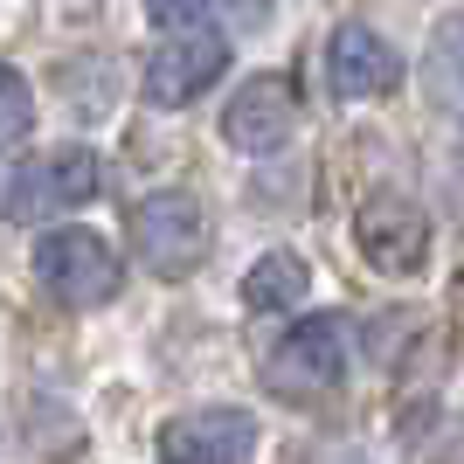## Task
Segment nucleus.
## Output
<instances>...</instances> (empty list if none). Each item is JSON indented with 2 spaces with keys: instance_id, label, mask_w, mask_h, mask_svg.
<instances>
[{
  "instance_id": "obj_1",
  "label": "nucleus",
  "mask_w": 464,
  "mask_h": 464,
  "mask_svg": "<svg viewBox=\"0 0 464 464\" xmlns=\"http://www.w3.org/2000/svg\"><path fill=\"white\" fill-rule=\"evenodd\" d=\"M132 256L146 277H188L208 256V208L188 188H160L132 208Z\"/></svg>"
},
{
  "instance_id": "obj_2",
  "label": "nucleus",
  "mask_w": 464,
  "mask_h": 464,
  "mask_svg": "<svg viewBox=\"0 0 464 464\" xmlns=\"http://www.w3.org/2000/svg\"><path fill=\"white\" fill-rule=\"evenodd\" d=\"M264 382L285 395V402H333L340 395V382H347V326L333 319V312H319V319H298V326L285 333V347L264 361Z\"/></svg>"
},
{
  "instance_id": "obj_3",
  "label": "nucleus",
  "mask_w": 464,
  "mask_h": 464,
  "mask_svg": "<svg viewBox=\"0 0 464 464\" xmlns=\"http://www.w3.org/2000/svg\"><path fill=\"white\" fill-rule=\"evenodd\" d=\"M35 277L42 291L56 298V305L70 312H91V305H111L118 298V256L104 236L91 229H56V236H42V250H35Z\"/></svg>"
},
{
  "instance_id": "obj_4",
  "label": "nucleus",
  "mask_w": 464,
  "mask_h": 464,
  "mask_svg": "<svg viewBox=\"0 0 464 464\" xmlns=\"http://www.w3.org/2000/svg\"><path fill=\"white\" fill-rule=\"evenodd\" d=\"M97 188H104V160L91 146H63V153L21 167L14 194H7V215L14 222H49V215H70L83 201H97Z\"/></svg>"
},
{
  "instance_id": "obj_5",
  "label": "nucleus",
  "mask_w": 464,
  "mask_h": 464,
  "mask_svg": "<svg viewBox=\"0 0 464 464\" xmlns=\"http://www.w3.org/2000/svg\"><path fill=\"white\" fill-rule=\"evenodd\" d=\"M222 70H229V42L215 35V28H194L188 21V28H174V35L146 56V104H160V111L194 104Z\"/></svg>"
},
{
  "instance_id": "obj_6",
  "label": "nucleus",
  "mask_w": 464,
  "mask_h": 464,
  "mask_svg": "<svg viewBox=\"0 0 464 464\" xmlns=\"http://www.w3.org/2000/svg\"><path fill=\"white\" fill-rule=\"evenodd\" d=\"M353 243H361V256H368L374 271L416 277L423 256H430V222L409 194H368V201L353 208Z\"/></svg>"
},
{
  "instance_id": "obj_7",
  "label": "nucleus",
  "mask_w": 464,
  "mask_h": 464,
  "mask_svg": "<svg viewBox=\"0 0 464 464\" xmlns=\"http://www.w3.org/2000/svg\"><path fill=\"white\" fill-rule=\"evenodd\" d=\"M256 416L250 409H194L160 430V464H250Z\"/></svg>"
},
{
  "instance_id": "obj_8",
  "label": "nucleus",
  "mask_w": 464,
  "mask_h": 464,
  "mask_svg": "<svg viewBox=\"0 0 464 464\" xmlns=\"http://www.w3.org/2000/svg\"><path fill=\"white\" fill-rule=\"evenodd\" d=\"M291 125H298L291 77H250L229 97V111H222V139H229L236 153H277L291 139Z\"/></svg>"
},
{
  "instance_id": "obj_9",
  "label": "nucleus",
  "mask_w": 464,
  "mask_h": 464,
  "mask_svg": "<svg viewBox=\"0 0 464 464\" xmlns=\"http://www.w3.org/2000/svg\"><path fill=\"white\" fill-rule=\"evenodd\" d=\"M326 83H333V97H388L402 83V56L368 21H340L326 42Z\"/></svg>"
},
{
  "instance_id": "obj_10",
  "label": "nucleus",
  "mask_w": 464,
  "mask_h": 464,
  "mask_svg": "<svg viewBox=\"0 0 464 464\" xmlns=\"http://www.w3.org/2000/svg\"><path fill=\"white\" fill-rule=\"evenodd\" d=\"M312 291V264L298 250H271L256 256V271L243 277V305L250 312H298Z\"/></svg>"
},
{
  "instance_id": "obj_11",
  "label": "nucleus",
  "mask_w": 464,
  "mask_h": 464,
  "mask_svg": "<svg viewBox=\"0 0 464 464\" xmlns=\"http://www.w3.org/2000/svg\"><path fill=\"white\" fill-rule=\"evenodd\" d=\"M28 132H35V91H28L21 70L0 63V153H14Z\"/></svg>"
},
{
  "instance_id": "obj_12",
  "label": "nucleus",
  "mask_w": 464,
  "mask_h": 464,
  "mask_svg": "<svg viewBox=\"0 0 464 464\" xmlns=\"http://www.w3.org/2000/svg\"><path fill=\"white\" fill-rule=\"evenodd\" d=\"M450 42H458V21L437 28V56H430V77H437V104L450 111Z\"/></svg>"
},
{
  "instance_id": "obj_13",
  "label": "nucleus",
  "mask_w": 464,
  "mask_h": 464,
  "mask_svg": "<svg viewBox=\"0 0 464 464\" xmlns=\"http://www.w3.org/2000/svg\"><path fill=\"white\" fill-rule=\"evenodd\" d=\"M201 7H208V0H146V14H153L160 28H188Z\"/></svg>"
},
{
  "instance_id": "obj_14",
  "label": "nucleus",
  "mask_w": 464,
  "mask_h": 464,
  "mask_svg": "<svg viewBox=\"0 0 464 464\" xmlns=\"http://www.w3.org/2000/svg\"><path fill=\"white\" fill-rule=\"evenodd\" d=\"M208 7H222L236 28H264V14H271V0H208Z\"/></svg>"
}]
</instances>
